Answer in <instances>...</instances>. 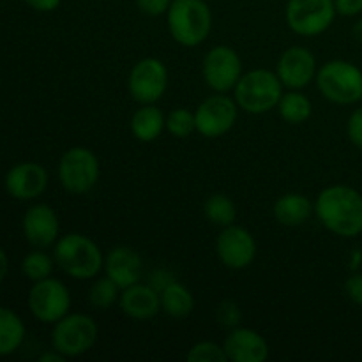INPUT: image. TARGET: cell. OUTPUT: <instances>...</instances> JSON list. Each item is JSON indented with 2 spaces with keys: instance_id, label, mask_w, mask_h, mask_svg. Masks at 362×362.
<instances>
[{
  "instance_id": "cell-6",
  "label": "cell",
  "mask_w": 362,
  "mask_h": 362,
  "mask_svg": "<svg viewBox=\"0 0 362 362\" xmlns=\"http://www.w3.org/2000/svg\"><path fill=\"white\" fill-rule=\"evenodd\" d=\"M99 329L94 318L83 313H67L53 324L52 349L66 357L87 354L98 341Z\"/></svg>"
},
{
  "instance_id": "cell-39",
  "label": "cell",
  "mask_w": 362,
  "mask_h": 362,
  "mask_svg": "<svg viewBox=\"0 0 362 362\" xmlns=\"http://www.w3.org/2000/svg\"><path fill=\"white\" fill-rule=\"evenodd\" d=\"M361 262H362V253L359 250H356L352 253V258H350V267L357 269L361 265Z\"/></svg>"
},
{
  "instance_id": "cell-34",
  "label": "cell",
  "mask_w": 362,
  "mask_h": 362,
  "mask_svg": "<svg viewBox=\"0 0 362 362\" xmlns=\"http://www.w3.org/2000/svg\"><path fill=\"white\" fill-rule=\"evenodd\" d=\"M336 13L341 16L352 18L362 13V0H334Z\"/></svg>"
},
{
  "instance_id": "cell-1",
  "label": "cell",
  "mask_w": 362,
  "mask_h": 362,
  "mask_svg": "<svg viewBox=\"0 0 362 362\" xmlns=\"http://www.w3.org/2000/svg\"><path fill=\"white\" fill-rule=\"evenodd\" d=\"M315 214L325 230L354 239L362 233V194L345 184L325 187L315 200Z\"/></svg>"
},
{
  "instance_id": "cell-14",
  "label": "cell",
  "mask_w": 362,
  "mask_h": 362,
  "mask_svg": "<svg viewBox=\"0 0 362 362\" xmlns=\"http://www.w3.org/2000/svg\"><path fill=\"white\" fill-rule=\"evenodd\" d=\"M317 59L304 46H290L276 64V74L283 87L290 90H300L317 78Z\"/></svg>"
},
{
  "instance_id": "cell-20",
  "label": "cell",
  "mask_w": 362,
  "mask_h": 362,
  "mask_svg": "<svg viewBox=\"0 0 362 362\" xmlns=\"http://www.w3.org/2000/svg\"><path fill=\"white\" fill-rule=\"evenodd\" d=\"M315 214V204L300 193H286L274 204L276 221L285 226H300Z\"/></svg>"
},
{
  "instance_id": "cell-22",
  "label": "cell",
  "mask_w": 362,
  "mask_h": 362,
  "mask_svg": "<svg viewBox=\"0 0 362 362\" xmlns=\"http://www.w3.org/2000/svg\"><path fill=\"white\" fill-rule=\"evenodd\" d=\"M161 297V311L170 318L182 320L189 317L194 310V297L182 283L172 281L159 292Z\"/></svg>"
},
{
  "instance_id": "cell-23",
  "label": "cell",
  "mask_w": 362,
  "mask_h": 362,
  "mask_svg": "<svg viewBox=\"0 0 362 362\" xmlns=\"http://www.w3.org/2000/svg\"><path fill=\"white\" fill-rule=\"evenodd\" d=\"M27 329L23 320L6 306H0V357L16 352L23 343Z\"/></svg>"
},
{
  "instance_id": "cell-26",
  "label": "cell",
  "mask_w": 362,
  "mask_h": 362,
  "mask_svg": "<svg viewBox=\"0 0 362 362\" xmlns=\"http://www.w3.org/2000/svg\"><path fill=\"white\" fill-rule=\"evenodd\" d=\"M53 267H55V258L49 257L42 250H34L21 260V272L32 283L41 281L52 276Z\"/></svg>"
},
{
  "instance_id": "cell-33",
  "label": "cell",
  "mask_w": 362,
  "mask_h": 362,
  "mask_svg": "<svg viewBox=\"0 0 362 362\" xmlns=\"http://www.w3.org/2000/svg\"><path fill=\"white\" fill-rule=\"evenodd\" d=\"M345 293L354 304L362 306V272H354L345 281Z\"/></svg>"
},
{
  "instance_id": "cell-7",
  "label": "cell",
  "mask_w": 362,
  "mask_h": 362,
  "mask_svg": "<svg viewBox=\"0 0 362 362\" xmlns=\"http://www.w3.org/2000/svg\"><path fill=\"white\" fill-rule=\"evenodd\" d=\"M101 166L90 148L71 147L59 161V180L71 194H85L98 184Z\"/></svg>"
},
{
  "instance_id": "cell-9",
  "label": "cell",
  "mask_w": 362,
  "mask_h": 362,
  "mask_svg": "<svg viewBox=\"0 0 362 362\" xmlns=\"http://www.w3.org/2000/svg\"><path fill=\"white\" fill-rule=\"evenodd\" d=\"M28 310L41 324H57L71 310V293L62 281L46 278L35 281L28 290Z\"/></svg>"
},
{
  "instance_id": "cell-17",
  "label": "cell",
  "mask_w": 362,
  "mask_h": 362,
  "mask_svg": "<svg viewBox=\"0 0 362 362\" xmlns=\"http://www.w3.org/2000/svg\"><path fill=\"white\" fill-rule=\"evenodd\" d=\"M232 362H264L269 357V343L262 334L247 327H233L223 343Z\"/></svg>"
},
{
  "instance_id": "cell-24",
  "label": "cell",
  "mask_w": 362,
  "mask_h": 362,
  "mask_svg": "<svg viewBox=\"0 0 362 362\" xmlns=\"http://www.w3.org/2000/svg\"><path fill=\"white\" fill-rule=\"evenodd\" d=\"M278 112L285 122L288 124H304L313 113V105L310 98L300 90L283 92L278 103Z\"/></svg>"
},
{
  "instance_id": "cell-27",
  "label": "cell",
  "mask_w": 362,
  "mask_h": 362,
  "mask_svg": "<svg viewBox=\"0 0 362 362\" xmlns=\"http://www.w3.org/2000/svg\"><path fill=\"white\" fill-rule=\"evenodd\" d=\"M120 292L122 290L119 288V285L113 283L108 276H105V278L95 279L94 285L90 286V290H88V303L95 310H108L113 304L119 303Z\"/></svg>"
},
{
  "instance_id": "cell-2",
  "label": "cell",
  "mask_w": 362,
  "mask_h": 362,
  "mask_svg": "<svg viewBox=\"0 0 362 362\" xmlns=\"http://www.w3.org/2000/svg\"><path fill=\"white\" fill-rule=\"evenodd\" d=\"M53 258L60 271L74 279H92L105 267V257L99 246L83 233L59 237L53 246Z\"/></svg>"
},
{
  "instance_id": "cell-32",
  "label": "cell",
  "mask_w": 362,
  "mask_h": 362,
  "mask_svg": "<svg viewBox=\"0 0 362 362\" xmlns=\"http://www.w3.org/2000/svg\"><path fill=\"white\" fill-rule=\"evenodd\" d=\"M136 7L147 16H161L168 13L172 0H134Z\"/></svg>"
},
{
  "instance_id": "cell-11",
  "label": "cell",
  "mask_w": 362,
  "mask_h": 362,
  "mask_svg": "<svg viewBox=\"0 0 362 362\" xmlns=\"http://www.w3.org/2000/svg\"><path fill=\"white\" fill-rule=\"evenodd\" d=\"M202 74L211 90L226 94L235 88L237 81L243 76V60L233 48L218 45L204 57Z\"/></svg>"
},
{
  "instance_id": "cell-37",
  "label": "cell",
  "mask_w": 362,
  "mask_h": 362,
  "mask_svg": "<svg viewBox=\"0 0 362 362\" xmlns=\"http://www.w3.org/2000/svg\"><path fill=\"white\" fill-rule=\"evenodd\" d=\"M7 272H9V257H7L6 251L0 247V283L7 278Z\"/></svg>"
},
{
  "instance_id": "cell-15",
  "label": "cell",
  "mask_w": 362,
  "mask_h": 362,
  "mask_svg": "<svg viewBox=\"0 0 362 362\" xmlns=\"http://www.w3.org/2000/svg\"><path fill=\"white\" fill-rule=\"evenodd\" d=\"M23 235L27 243L35 250H48L59 240L60 223L59 216L49 205L35 204L27 209L21 221Z\"/></svg>"
},
{
  "instance_id": "cell-30",
  "label": "cell",
  "mask_w": 362,
  "mask_h": 362,
  "mask_svg": "<svg viewBox=\"0 0 362 362\" xmlns=\"http://www.w3.org/2000/svg\"><path fill=\"white\" fill-rule=\"evenodd\" d=\"M240 318H243V313H240L239 306H237L233 300H223L219 303L218 310H216V320L221 327H239Z\"/></svg>"
},
{
  "instance_id": "cell-5",
  "label": "cell",
  "mask_w": 362,
  "mask_h": 362,
  "mask_svg": "<svg viewBox=\"0 0 362 362\" xmlns=\"http://www.w3.org/2000/svg\"><path fill=\"white\" fill-rule=\"evenodd\" d=\"M317 87L334 105H354L362 99V71L349 60H329L317 71Z\"/></svg>"
},
{
  "instance_id": "cell-25",
  "label": "cell",
  "mask_w": 362,
  "mask_h": 362,
  "mask_svg": "<svg viewBox=\"0 0 362 362\" xmlns=\"http://www.w3.org/2000/svg\"><path fill=\"white\" fill-rule=\"evenodd\" d=\"M204 214L212 225H218L221 228L230 226L237 219V207L232 198L223 193H216L209 197L204 204Z\"/></svg>"
},
{
  "instance_id": "cell-21",
  "label": "cell",
  "mask_w": 362,
  "mask_h": 362,
  "mask_svg": "<svg viewBox=\"0 0 362 362\" xmlns=\"http://www.w3.org/2000/svg\"><path fill=\"white\" fill-rule=\"evenodd\" d=\"M166 129V117L156 105H141L131 117V133L144 144L158 140Z\"/></svg>"
},
{
  "instance_id": "cell-28",
  "label": "cell",
  "mask_w": 362,
  "mask_h": 362,
  "mask_svg": "<svg viewBox=\"0 0 362 362\" xmlns=\"http://www.w3.org/2000/svg\"><path fill=\"white\" fill-rule=\"evenodd\" d=\"M166 129L173 138H187L197 131L194 112L187 108H175L166 117Z\"/></svg>"
},
{
  "instance_id": "cell-4",
  "label": "cell",
  "mask_w": 362,
  "mask_h": 362,
  "mask_svg": "<svg viewBox=\"0 0 362 362\" xmlns=\"http://www.w3.org/2000/svg\"><path fill=\"white\" fill-rule=\"evenodd\" d=\"M283 95V83L276 71L253 69L243 74L233 88V99L243 112L262 115L278 108Z\"/></svg>"
},
{
  "instance_id": "cell-16",
  "label": "cell",
  "mask_w": 362,
  "mask_h": 362,
  "mask_svg": "<svg viewBox=\"0 0 362 362\" xmlns=\"http://www.w3.org/2000/svg\"><path fill=\"white\" fill-rule=\"evenodd\" d=\"M4 184L9 197H13L14 200H35L48 187V172L39 163H18L7 172Z\"/></svg>"
},
{
  "instance_id": "cell-36",
  "label": "cell",
  "mask_w": 362,
  "mask_h": 362,
  "mask_svg": "<svg viewBox=\"0 0 362 362\" xmlns=\"http://www.w3.org/2000/svg\"><path fill=\"white\" fill-rule=\"evenodd\" d=\"M66 359H67L66 356H62V354L57 352L55 349H52L49 352L42 354V356L39 357V362H64Z\"/></svg>"
},
{
  "instance_id": "cell-19",
  "label": "cell",
  "mask_w": 362,
  "mask_h": 362,
  "mask_svg": "<svg viewBox=\"0 0 362 362\" xmlns=\"http://www.w3.org/2000/svg\"><path fill=\"white\" fill-rule=\"evenodd\" d=\"M144 262L138 251L127 246H117L105 257V272L120 290L140 281Z\"/></svg>"
},
{
  "instance_id": "cell-38",
  "label": "cell",
  "mask_w": 362,
  "mask_h": 362,
  "mask_svg": "<svg viewBox=\"0 0 362 362\" xmlns=\"http://www.w3.org/2000/svg\"><path fill=\"white\" fill-rule=\"evenodd\" d=\"M352 35H354V39H356V41H359L361 45H362V18H359V20H357L356 23H354Z\"/></svg>"
},
{
  "instance_id": "cell-18",
  "label": "cell",
  "mask_w": 362,
  "mask_h": 362,
  "mask_svg": "<svg viewBox=\"0 0 362 362\" xmlns=\"http://www.w3.org/2000/svg\"><path fill=\"white\" fill-rule=\"evenodd\" d=\"M119 306L126 317L145 322L161 311V297L154 286L138 281L120 292Z\"/></svg>"
},
{
  "instance_id": "cell-29",
  "label": "cell",
  "mask_w": 362,
  "mask_h": 362,
  "mask_svg": "<svg viewBox=\"0 0 362 362\" xmlns=\"http://www.w3.org/2000/svg\"><path fill=\"white\" fill-rule=\"evenodd\" d=\"M187 361L189 362H226L225 349L214 341H200L193 345L187 352Z\"/></svg>"
},
{
  "instance_id": "cell-8",
  "label": "cell",
  "mask_w": 362,
  "mask_h": 362,
  "mask_svg": "<svg viewBox=\"0 0 362 362\" xmlns=\"http://www.w3.org/2000/svg\"><path fill=\"white\" fill-rule=\"evenodd\" d=\"M334 0H288L285 9L290 30L303 37H317L331 28L336 18Z\"/></svg>"
},
{
  "instance_id": "cell-12",
  "label": "cell",
  "mask_w": 362,
  "mask_h": 362,
  "mask_svg": "<svg viewBox=\"0 0 362 362\" xmlns=\"http://www.w3.org/2000/svg\"><path fill=\"white\" fill-rule=\"evenodd\" d=\"M239 105L226 94L209 95L194 112L197 131L204 138H221L235 126L239 117Z\"/></svg>"
},
{
  "instance_id": "cell-31",
  "label": "cell",
  "mask_w": 362,
  "mask_h": 362,
  "mask_svg": "<svg viewBox=\"0 0 362 362\" xmlns=\"http://www.w3.org/2000/svg\"><path fill=\"white\" fill-rule=\"evenodd\" d=\"M346 134H349V140L352 141V145H356L357 148L362 151V106L354 110L352 115L349 117V122H346Z\"/></svg>"
},
{
  "instance_id": "cell-3",
  "label": "cell",
  "mask_w": 362,
  "mask_h": 362,
  "mask_svg": "<svg viewBox=\"0 0 362 362\" xmlns=\"http://www.w3.org/2000/svg\"><path fill=\"white\" fill-rule=\"evenodd\" d=\"M166 20L173 41L186 48L200 46L212 30V13L205 0H172Z\"/></svg>"
},
{
  "instance_id": "cell-10",
  "label": "cell",
  "mask_w": 362,
  "mask_h": 362,
  "mask_svg": "<svg viewBox=\"0 0 362 362\" xmlns=\"http://www.w3.org/2000/svg\"><path fill=\"white\" fill-rule=\"evenodd\" d=\"M127 88L140 105H156L168 88V69L154 57L138 60L127 78Z\"/></svg>"
},
{
  "instance_id": "cell-13",
  "label": "cell",
  "mask_w": 362,
  "mask_h": 362,
  "mask_svg": "<svg viewBox=\"0 0 362 362\" xmlns=\"http://www.w3.org/2000/svg\"><path fill=\"white\" fill-rule=\"evenodd\" d=\"M216 253L225 267L232 269V271H243L255 262L257 243L250 230L233 223V225L225 226L218 235Z\"/></svg>"
},
{
  "instance_id": "cell-35",
  "label": "cell",
  "mask_w": 362,
  "mask_h": 362,
  "mask_svg": "<svg viewBox=\"0 0 362 362\" xmlns=\"http://www.w3.org/2000/svg\"><path fill=\"white\" fill-rule=\"evenodd\" d=\"M60 2L62 0H25V4L37 13H52V11L59 9Z\"/></svg>"
}]
</instances>
